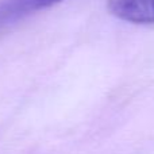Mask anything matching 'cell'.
Masks as SVG:
<instances>
[{
  "label": "cell",
  "mask_w": 154,
  "mask_h": 154,
  "mask_svg": "<svg viewBox=\"0 0 154 154\" xmlns=\"http://www.w3.org/2000/svg\"><path fill=\"white\" fill-rule=\"evenodd\" d=\"M107 7L120 20L137 24L154 23V0H108Z\"/></svg>",
  "instance_id": "obj_1"
},
{
  "label": "cell",
  "mask_w": 154,
  "mask_h": 154,
  "mask_svg": "<svg viewBox=\"0 0 154 154\" xmlns=\"http://www.w3.org/2000/svg\"><path fill=\"white\" fill-rule=\"evenodd\" d=\"M61 2L64 0H2L0 30Z\"/></svg>",
  "instance_id": "obj_2"
}]
</instances>
